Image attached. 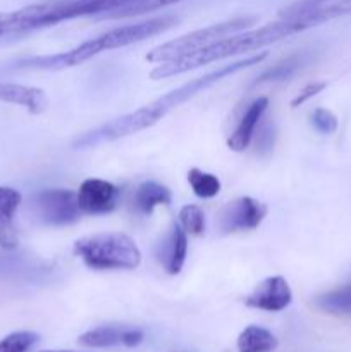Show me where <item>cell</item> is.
<instances>
[{"mask_svg": "<svg viewBox=\"0 0 351 352\" xmlns=\"http://www.w3.org/2000/svg\"><path fill=\"white\" fill-rule=\"evenodd\" d=\"M267 107H268L267 96H260V98H257L250 107H248L244 116L241 117L237 127L234 129V133L231 134V138L227 140V146H229L231 150L244 151L248 146H250L251 140H253L255 129H257V126L260 124Z\"/></svg>", "mask_w": 351, "mask_h": 352, "instance_id": "7c38bea8", "label": "cell"}, {"mask_svg": "<svg viewBox=\"0 0 351 352\" xmlns=\"http://www.w3.org/2000/svg\"><path fill=\"white\" fill-rule=\"evenodd\" d=\"M267 57V52H260V54L241 58V60L233 62V64L213 69V71L206 72V74L200 76V78L193 79V81L184 82V85L172 89V91L165 93V95L153 100V102H150L148 105L140 107V109L134 110V112L117 117V119L110 120V122L103 124V126L88 131V133H85L83 136H79L78 140L74 141V148L76 150H85V148L98 146V144L102 143H110V141H117L120 140V138L131 136V134H136L140 133V131L148 129V127L155 126L158 120L164 119L171 110H174L176 107H179L181 103L188 102L189 98H193V96H196L198 93H202L203 89L210 88L212 85L219 82L220 79L227 78V76L234 74V72L241 71V69L258 65Z\"/></svg>", "mask_w": 351, "mask_h": 352, "instance_id": "7a4b0ae2", "label": "cell"}, {"mask_svg": "<svg viewBox=\"0 0 351 352\" xmlns=\"http://www.w3.org/2000/svg\"><path fill=\"white\" fill-rule=\"evenodd\" d=\"M188 254V234L179 223H172L167 239L162 244L160 261L169 275H178L182 270Z\"/></svg>", "mask_w": 351, "mask_h": 352, "instance_id": "5bb4252c", "label": "cell"}, {"mask_svg": "<svg viewBox=\"0 0 351 352\" xmlns=\"http://www.w3.org/2000/svg\"><path fill=\"white\" fill-rule=\"evenodd\" d=\"M315 306L327 315L351 316V284L319 296Z\"/></svg>", "mask_w": 351, "mask_h": 352, "instance_id": "e0dca14e", "label": "cell"}, {"mask_svg": "<svg viewBox=\"0 0 351 352\" xmlns=\"http://www.w3.org/2000/svg\"><path fill=\"white\" fill-rule=\"evenodd\" d=\"M127 2L131 0H54V2L33 3L7 12V33H30L41 28L54 26L62 21L109 12Z\"/></svg>", "mask_w": 351, "mask_h": 352, "instance_id": "277c9868", "label": "cell"}, {"mask_svg": "<svg viewBox=\"0 0 351 352\" xmlns=\"http://www.w3.org/2000/svg\"><path fill=\"white\" fill-rule=\"evenodd\" d=\"M312 124L319 133L332 134L337 129V117L327 109H317L312 113Z\"/></svg>", "mask_w": 351, "mask_h": 352, "instance_id": "cb8c5ba5", "label": "cell"}, {"mask_svg": "<svg viewBox=\"0 0 351 352\" xmlns=\"http://www.w3.org/2000/svg\"><path fill=\"white\" fill-rule=\"evenodd\" d=\"M292 301V292L288 280L281 275L267 277L255 287V291L244 299L248 308L262 309L268 313H279L288 308Z\"/></svg>", "mask_w": 351, "mask_h": 352, "instance_id": "30bf717a", "label": "cell"}, {"mask_svg": "<svg viewBox=\"0 0 351 352\" xmlns=\"http://www.w3.org/2000/svg\"><path fill=\"white\" fill-rule=\"evenodd\" d=\"M21 201L23 196L17 189L0 186V248L3 250H14L19 243L14 220Z\"/></svg>", "mask_w": 351, "mask_h": 352, "instance_id": "8fae6325", "label": "cell"}, {"mask_svg": "<svg viewBox=\"0 0 351 352\" xmlns=\"http://www.w3.org/2000/svg\"><path fill=\"white\" fill-rule=\"evenodd\" d=\"M145 333L138 329H124L123 339H120V346L124 347H136L143 342Z\"/></svg>", "mask_w": 351, "mask_h": 352, "instance_id": "4316f807", "label": "cell"}, {"mask_svg": "<svg viewBox=\"0 0 351 352\" xmlns=\"http://www.w3.org/2000/svg\"><path fill=\"white\" fill-rule=\"evenodd\" d=\"M0 36H7V12H0Z\"/></svg>", "mask_w": 351, "mask_h": 352, "instance_id": "83f0119b", "label": "cell"}, {"mask_svg": "<svg viewBox=\"0 0 351 352\" xmlns=\"http://www.w3.org/2000/svg\"><path fill=\"white\" fill-rule=\"evenodd\" d=\"M178 23V17L174 16H160L153 19L141 21L136 24H127V26L116 28L100 36L92 38L88 41H83L76 48L62 54L55 55H41V57L26 58L21 62L23 69H40V71H62V69L74 67V65L83 64L89 60L95 55L102 54L105 50H114V48H123L127 45L138 43L147 38L155 36V34L167 31Z\"/></svg>", "mask_w": 351, "mask_h": 352, "instance_id": "3957f363", "label": "cell"}, {"mask_svg": "<svg viewBox=\"0 0 351 352\" xmlns=\"http://www.w3.org/2000/svg\"><path fill=\"white\" fill-rule=\"evenodd\" d=\"M123 330L116 329V327H98V329L88 330V332H85L83 336H79L78 344L83 347H89V349L120 346Z\"/></svg>", "mask_w": 351, "mask_h": 352, "instance_id": "d6986e66", "label": "cell"}, {"mask_svg": "<svg viewBox=\"0 0 351 352\" xmlns=\"http://www.w3.org/2000/svg\"><path fill=\"white\" fill-rule=\"evenodd\" d=\"M176 2H181V0H131V2L117 7V9L100 14V17H102V19H126V17H134L141 16V14L153 12V10L162 9V7H167Z\"/></svg>", "mask_w": 351, "mask_h": 352, "instance_id": "ac0fdd59", "label": "cell"}, {"mask_svg": "<svg viewBox=\"0 0 351 352\" xmlns=\"http://www.w3.org/2000/svg\"><path fill=\"white\" fill-rule=\"evenodd\" d=\"M188 182L191 186L193 192L202 199L215 198L220 192V181L217 175L203 172L200 168H191L188 172Z\"/></svg>", "mask_w": 351, "mask_h": 352, "instance_id": "ffe728a7", "label": "cell"}, {"mask_svg": "<svg viewBox=\"0 0 351 352\" xmlns=\"http://www.w3.org/2000/svg\"><path fill=\"white\" fill-rule=\"evenodd\" d=\"M0 100L24 107L30 113H41L48 105V98L43 89L14 85V82H0Z\"/></svg>", "mask_w": 351, "mask_h": 352, "instance_id": "4fadbf2b", "label": "cell"}, {"mask_svg": "<svg viewBox=\"0 0 351 352\" xmlns=\"http://www.w3.org/2000/svg\"><path fill=\"white\" fill-rule=\"evenodd\" d=\"M40 352H76V351H40Z\"/></svg>", "mask_w": 351, "mask_h": 352, "instance_id": "f1b7e54d", "label": "cell"}, {"mask_svg": "<svg viewBox=\"0 0 351 352\" xmlns=\"http://www.w3.org/2000/svg\"><path fill=\"white\" fill-rule=\"evenodd\" d=\"M74 254L92 270H134L141 263L136 241L124 232H100L74 243Z\"/></svg>", "mask_w": 351, "mask_h": 352, "instance_id": "5b68a950", "label": "cell"}, {"mask_svg": "<svg viewBox=\"0 0 351 352\" xmlns=\"http://www.w3.org/2000/svg\"><path fill=\"white\" fill-rule=\"evenodd\" d=\"M34 210L38 219L47 226H71L81 219L78 196L71 189H43L34 195Z\"/></svg>", "mask_w": 351, "mask_h": 352, "instance_id": "52a82bcc", "label": "cell"}, {"mask_svg": "<svg viewBox=\"0 0 351 352\" xmlns=\"http://www.w3.org/2000/svg\"><path fill=\"white\" fill-rule=\"evenodd\" d=\"M267 215V206L250 196H241L227 203L219 215V229L224 234L255 230Z\"/></svg>", "mask_w": 351, "mask_h": 352, "instance_id": "ba28073f", "label": "cell"}, {"mask_svg": "<svg viewBox=\"0 0 351 352\" xmlns=\"http://www.w3.org/2000/svg\"><path fill=\"white\" fill-rule=\"evenodd\" d=\"M327 88V82L326 81H315V82H308V85L305 86V88L299 89L298 95L295 96V98L291 100V107L292 109H296V107L303 105V103L308 102L310 98H313L315 95H319L320 91H323V89Z\"/></svg>", "mask_w": 351, "mask_h": 352, "instance_id": "d4e9b609", "label": "cell"}, {"mask_svg": "<svg viewBox=\"0 0 351 352\" xmlns=\"http://www.w3.org/2000/svg\"><path fill=\"white\" fill-rule=\"evenodd\" d=\"M348 14H351V0H336V2L330 3L326 2L301 14H296V16H288L274 21V23H268L265 26L257 28V30L229 34V36L209 45V47L202 48L195 54L174 58V60L162 62L160 65H157L150 72V78L165 79L171 78V76L184 74V72L202 67V65L212 64V62L234 57V55L260 50L267 45L277 43V41L292 36L296 33H301L308 28L319 26V24L327 23L330 19H337L341 16H348Z\"/></svg>", "mask_w": 351, "mask_h": 352, "instance_id": "6da1fadb", "label": "cell"}, {"mask_svg": "<svg viewBox=\"0 0 351 352\" xmlns=\"http://www.w3.org/2000/svg\"><path fill=\"white\" fill-rule=\"evenodd\" d=\"M277 339L270 330L250 325L237 337V352H272L277 347Z\"/></svg>", "mask_w": 351, "mask_h": 352, "instance_id": "2e32d148", "label": "cell"}, {"mask_svg": "<svg viewBox=\"0 0 351 352\" xmlns=\"http://www.w3.org/2000/svg\"><path fill=\"white\" fill-rule=\"evenodd\" d=\"M172 201V191L158 182H143L134 192V206L143 215H150L157 206L169 205Z\"/></svg>", "mask_w": 351, "mask_h": 352, "instance_id": "9a60e30c", "label": "cell"}, {"mask_svg": "<svg viewBox=\"0 0 351 352\" xmlns=\"http://www.w3.org/2000/svg\"><path fill=\"white\" fill-rule=\"evenodd\" d=\"M301 67V55H291L286 60L279 62L274 67H270L268 71H265L260 78L255 81V85H262V82L268 81H282V79H288L295 74L298 69Z\"/></svg>", "mask_w": 351, "mask_h": 352, "instance_id": "44dd1931", "label": "cell"}, {"mask_svg": "<svg viewBox=\"0 0 351 352\" xmlns=\"http://www.w3.org/2000/svg\"><path fill=\"white\" fill-rule=\"evenodd\" d=\"M38 340H40V336L28 330L9 333L0 340V352H30Z\"/></svg>", "mask_w": 351, "mask_h": 352, "instance_id": "603a6c76", "label": "cell"}, {"mask_svg": "<svg viewBox=\"0 0 351 352\" xmlns=\"http://www.w3.org/2000/svg\"><path fill=\"white\" fill-rule=\"evenodd\" d=\"M255 23H257V17H234V19H227L222 21V23L212 24V26L202 28V30L191 31V33L182 34L176 40L151 48L147 54V60L162 64V62H169L174 60V58L184 57V55L195 54V52L202 50V48L209 47V45L215 43V41L229 36V34L240 33V31L253 26Z\"/></svg>", "mask_w": 351, "mask_h": 352, "instance_id": "8992f818", "label": "cell"}, {"mask_svg": "<svg viewBox=\"0 0 351 352\" xmlns=\"http://www.w3.org/2000/svg\"><path fill=\"white\" fill-rule=\"evenodd\" d=\"M326 2H329V0H296V2H292L291 6H288L286 9L281 10V17L296 16V14H301L305 12V10L313 9V7H319Z\"/></svg>", "mask_w": 351, "mask_h": 352, "instance_id": "484cf974", "label": "cell"}, {"mask_svg": "<svg viewBox=\"0 0 351 352\" xmlns=\"http://www.w3.org/2000/svg\"><path fill=\"white\" fill-rule=\"evenodd\" d=\"M179 226L191 236H202L205 232V213L198 205H186L179 212Z\"/></svg>", "mask_w": 351, "mask_h": 352, "instance_id": "7402d4cb", "label": "cell"}, {"mask_svg": "<svg viewBox=\"0 0 351 352\" xmlns=\"http://www.w3.org/2000/svg\"><path fill=\"white\" fill-rule=\"evenodd\" d=\"M78 205L85 215H107L117 208L120 199V189L103 179H86L79 186Z\"/></svg>", "mask_w": 351, "mask_h": 352, "instance_id": "9c48e42d", "label": "cell"}]
</instances>
